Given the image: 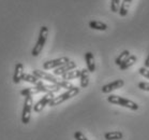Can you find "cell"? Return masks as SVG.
<instances>
[{"mask_svg":"<svg viewBox=\"0 0 149 140\" xmlns=\"http://www.w3.org/2000/svg\"><path fill=\"white\" fill-rule=\"evenodd\" d=\"M48 37V28L46 26H42L40 28V32H39V37H38L37 43L33 46L32 51H31V55L33 57H37L40 55V53L42 52L43 48H44L45 43H46V40H47Z\"/></svg>","mask_w":149,"mask_h":140,"instance_id":"1","label":"cell"},{"mask_svg":"<svg viewBox=\"0 0 149 140\" xmlns=\"http://www.w3.org/2000/svg\"><path fill=\"white\" fill-rule=\"evenodd\" d=\"M107 101L109 103H113V105H118V106H122L125 108H128V109L131 110H139V106L136 103H134L131 99H127L123 98V97H120L118 95H109L107 97Z\"/></svg>","mask_w":149,"mask_h":140,"instance_id":"2","label":"cell"},{"mask_svg":"<svg viewBox=\"0 0 149 140\" xmlns=\"http://www.w3.org/2000/svg\"><path fill=\"white\" fill-rule=\"evenodd\" d=\"M78 93H79V87L74 86V87L68 89V91H67L65 93H63V94H61V95L57 96V97H54L53 100H52L51 103H49L48 106H51V107L58 106V105L65 103V101H67V100H69V99H71L72 97L76 96Z\"/></svg>","mask_w":149,"mask_h":140,"instance_id":"3","label":"cell"},{"mask_svg":"<svg viewBox=\"0 0 149 140\" xmlns=\"http://www.w3.org/2000/svg\"><path fill=\"white\" fill-rule=\"evenodd\" d=\"M33 109V100L32 96H26L24 101V108L22 112V123L27 125L30 122L31 117V110Z\"/></svg>","mask_w":149,"mask_h":140,"instance_id":"4","label":"cell"},{"mask_svg":"<svg viewBox=\"0 0 149 140\" xmlns=\"http://www.w3.org/2000/svg\"><path fill=\"white\" fill-rule=\"evenodd\" d=\"M70 62L69 57L67 56H63V57H59L56 58V59H52V61H47L43 64V69L45 70H49V69H56L59 68L61 66H63L65 64Z\"/></svg>","mask_w":149,"mask_h":140,"instance_id":"5","label":"cell"},{"mask_svg":"<svg viewBox=\"0 0 149 140\" xmlns=\"http://www.w3.org/2000/svg\"><path fill=\"white\" fill-rule=\"evenodd\" d=\"M36 89H37L38 93H57L61 89V87L57 84H46L43 81H39L36 84Z\"/></svg>","mask_w":149,"mask_h":140,"instance_id":"6","label":"cell"},{"mask_svg":"<svg viewBox=\"0 0 149 140\" xmlns=\"http://www.w3.org/2000/svg\"><path fill=\"white\" fill-rule=\"evenodd\" d=\"M54 97H55L54 93H46V94L33 106V111L34 112H41L42 110L44 109L45 106H48V105L51 103V101L53 100Z\"/></svg>","mask_w":149,"mask_h":140,"instance_id":"7","label":"cell"},{"mask_svg":"<svg viewBox=\"0 0 149 140\" xmlns=\"http://www.w3.org/2000/svg\"><path fill=\"white\" fill-rule=\"evenodd\" d=\"M32 75H34L37 78L40 79V80H45V81H47V82L52 83V84H57L59 82V80L55 78L53 75H49L47 72L39 70V69H34L33 71H32Z\"/></svg>","mask_w":149,"mask_h":140,"instance_id":"8","label":"cell"},{"mask_svg":"<svg viewBox=\"0 0 149 140\" xmlns=\"http://www.w3.org/2000/svg\"><path fill=\"white\" fill-rule=\"evenodd\" d=\"M125 85V81L123 80H115V81H113V82L109 83V84H106V85H103L102 86V92L105 93V94H107V93H111L113 91H115V89H118L120 87Z\"/></svg>","mask_w":149,"mask_h":140,"instance_id":"9","label":"cell"},{"mask_svg":"<svg viewBox=\"0 0 149 140\" xmlns=\"http://www.w3.org/2000/svg\"><path fill=\"white\" fill-rule=\"evenodd\" d=\"M76 68V63L73 62V61H70L69 63L65 64L63 66H61L59 68H56L54 70V75H62L67 73V72L71 71V70H74Z\"/></svg>","mask_w":149,"mask_h":140,"instance_id":"10","label":"cell"},{"mask_svg":"<svg viewBox=\"0 0 149 140\" xmlns=\"http://www.w3.org/2000/svg\"><path fill=\"white\" fill-rule=\"evenodd\" d=\"M25 75L24 72V65L22 63H17L15 65V69H14V75H13V82L15 84H18L19 82L23 81V78Z\"/></svg>","mask_w":149,"mask_h":140,"instance_id":"11","label":"cell"},{"mask_svg":"<svg viewBox=\"0 0 149 140\" xmlns=\"http://www.w3.org/2000/svg\"><path fill=\"white\" fill-rule=\"evenodd\" d=\"M85 62L86 66L89 72H95V56L91 52H86L85 53Z\"/></svg>","mask_w":149,"mask_h":140,"instance_id":"12","label":"cell"},{"mask_svg":"<svg viewBox=\"0 0 149 140\" xmlns=\"http://www.w3.org/2000/svg\"><path fill=\"white\" fill-rule=\"evenodd\" d=\"M79 83H81V89H85L87 87L89 84V71L87 68L81 69V77H79Z\"/></svg>","mask_w":149,"mask_h":140,"instance_id":"13","label":"cell"},{"mask_svg":"<svg viewBox=\"0 0 149 140\" xmlns=\"http://www.w3.org/2000/svg\"><path fill=\"white\" fill-rule=\"evenodd\" d=\"M136 61H137V57H136L135 55H130L129 57L127 58L125 62L119 66V68H120V70H127V69H129L131 66L134 65L136 63Z\"/></svg>","mask_w":149,"mask_h":140,"instance_id":"14","label":"cell"},{"mask_svg":"<svg viewBox=\"0 0 149 140\" xmlns=\"http://www.w3.org/2000/svg\"><path fill=\"white\" fill-rule=\"evenodd\" d=\"M131 2L132 0H122V4H120V8H119V15L122 17L127 16V14L129 12V8L131 6Z\"/></svg>","mask_w":149,"mask_h":140,"instance_id":"15","label":"cell"},{"mask_svg":"<svg viewBox=\"0 0 149 140\" xmlns=\"http://www.w3.org/2000/svg\"><path fill=\"white\" fill-rule=\"evenodd\" d=\"M89 27L95 30H100V31H105L107 29V25L100 21H90L89 22Z\"/></svg>","mask_w":149,"mask_h":140,"instance_id":"16","label":"cell"},{"mask_svg":"<svg viewBox=\"0 0 149 140\" xmlns=\"http://www.w3.org/2000/svg\"><path fill=\"white\" fill-rule=\"evenodd\" d=\"M81 70H76V69H74V70H71V71L67 72L65 75H62L61 78H62L63 81H69V80L77 79L81 77Z\"/></svg>","mask_w":149,"mask_h":140,"instance_id":"17","label":"cell"},{"mask_svg":"<svg viewBox=\"0 0 149 140\" xmlns=\"http://www.w3.org/2000/svg\"><path fill=\"white\" fill-rule=\"evenodd\" d=\"M105 140H120L123 138V134L121 132H107L104 134Z\"/></svg>","mask_w":149,"mask_h":140,"instance_id":"18","label":"cell"},{"mask_svg":"<svg viewBox=\"0 0 149 140\" xmlns=\"http://www.w3.org/2000/svg\"><path fill=\"white\" fill-rule=\"evenodd\" d=\"M130 55H131V54H130V52L128 51V50H125V51H122L121 53L119 54L118 57H117L115 59V64L117 66H120L122 64V63H123L125 61V59H127V58L129 57Z\"/></svg>","mask_w":149,"mask_h":140,"instance_id":"19","label":"cell"},{"mask_svg":"<svg viewBox=\"0 0 149 140\" xmlns=\"http://www.w3.org/2000/svg\"><path fill=\"white\" fill-rule=\"evenodd\" d=\"M23 81H25V82H28V83H32V84H37L39 81H40V79L37 78L34 75H29V73H25L24 78H23Z\"/></svg>","mask_w":149,"mask_h":140,"instance_id":"20","label":"cell"},{"mask_svg":"<svg viewBox=\"0 0 149 140\" xmlns=\"http://www.w3.org/2000/svg\"><path fill=\"white\" fill-rule=\"evenodd\" d=\"M36 94H38V91L37 89H36V86L34 87H27V89H24L20 91V95L23 96H32V95H36Z\"/></svg>","mask_w":149,"mask_h":140,"instance_id":"21","label":"cell"},{"mask_svg":"<svg viewBox=\"0 0 149 140\" xmlns=\"http://www.w3.org/2000/svg\"><path fill=\"white\" fill-rule=\"evenodd\" d=\"M119 8H120V0H112L111 1V11L113 13L119 12Z\"/></svg>","mask_w":149,"mask_h":140,"instance_id":"22","label":"cell"},{"mask_svg":"<svg viewBox=\"0 0 149 140\" xmlns=\"http://www.w3.org/2000/svg\"><path fill=\"white\" fill-rule=\"evenodd\" d=\"M57 85H59L61 87V89H72V87H74V85H72L71 83L69 82V81H59V82L57 83Z\"/></svg>","mask_w":149,"mask_h":140,"instance_id":"23","label":"cell"},{"mask_svg":"<svg viewBox=\"0 0 149 140\" xmlns=\"http://www.w3.org/2000/svg\"><path fill=\"white\" fill-rule=\"evenodd\" d=\"M74 138L75 140H88L84 134L81 133V132H78V130L74 133Z\"/></svg>","mask_w":149,"mask_h":140,"instance_id":"24","label":"cell"},{"mask_svg":"<svg viewBox=\"0 0 149 140\" xmlns=\"http://www.w3.org/2000/svg\"><path fill=\"white\" fill-rule=\"evenodd\" d=\"M139 73L144 77V78L148 79V80H149V69L145 68V67H142V68L139 69Z\"/></svg>","mask_w":149,"mask_h":140,"instance_id":"25","label":"cell"},{"mask_svg":"<svg viewBox=\"0 0 149 140\" xmlns=\"http://www.w3.org/2000/svg\"><path fill=\"white\" fill-rule=\"evenodd\" d=\"M137 86H139V89H141L142 91H148L149 92V83L139 82V84H137Z\"/></svg>","mask_w":149,"mask_h":140,"instance_id":"26","label":"cell"},{"mask_svg":"<svg viewBox=\"0 0 149 140\" xmlns=\"http://www.w3.org/2000/svg\"><path fill=\"white\" fill-rule=\"evenodd\" d=\"M144 65H145V68L149 69V53H148V56H147V58L145 59V63H144Z\"/></svg>","mask_w":149,"mask_h":140,"instance_id":"27","label":"cell"}]
</instances>
